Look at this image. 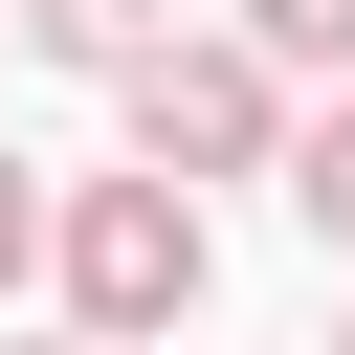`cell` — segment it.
<instances>
[{
  "instance_id": "6da1fadb",
  "label": "cell",
  "mask_w": 355,
  "mask_h": 355,
  "mask_svg": "<svg viewBox=\"0 0 355 355\" xmlns=\"http://www.w3.org/2000/svg\"><path fill=\"white\" fill-rule=\"evenodd\" d=\"M44 266H67V333L155 355V333L200 311V266H222V244H200V200H178V178H67V244H44Z\"/></svg>"
},
{
  "instance_id": "7a4b0ae2",
  "label": "cell",
  "mask_w": 355,
  "mask_h": 355,
  "mask_svg": "<svg viewBox=\"0 0 355 355\" xmlns=\"http://www.w3.org/2000/svg\"><path fill=\"white\" fill-rule=\"evenodd\" d=\"M266 155H288V67H266L244 22L133 67V178H178V200H200V178H266Z\"/></svg>"
},
{
  "instance_id": "3957f363",
  "label": "cell",
  "mask_w": 355,
  "mask_h": 355,
  "mask_svg": "<svg viewBox=\"0 0 355 355\" xmlns=\"http://www.w3.org/2000/svg\"><path fill=\"white\" fill-rule=\"evenodd\" d=\"M288 222H311V244H333V266H355V89H333V111H311V133H288Z\"/></svg>"
},
{
  "instance_id": "277c9868",
  "label": "cell",
  "mask_w": 355,
  "mask_h": 355,
  "mask_svg": "<svg viewBox=\"0 0 355 355\" xmlns=\"http://www.w3.org/2000/svg\"><path fill=\"white\" fill-rule=\"evenodd\" d=\"M22 22H44V44H67V67H111V89H133V67H155V44H178V22H155V0H22Z\"/></svg>"
},
{
  "instance_id": "5b68a950",
  "label": "cell",
  "mask_w": 355,
  "mask_h": 355,
  "mask_svg": "<svg viewBox=\"0 0 355 355\" xmlns=\"http://www.w3.org/2000/svg\"><path fill=\"white\" fill-rule=\"evenodd\" d=\"M244 44L266 67H355V0H244Z\"/></svg>"
},
{
  "instance_id": "8992f818",
  "label": "cell",
  "mask_w": 355,
  "mask_h": 355,
  "mask_svg": "<svg viewBox=\"0 0 355 355\" xmlns=\"http://www.w3.org/2000/svg\"><path fill=\"white\" fill-rule=\"evenodd\" d=\"M44 244H67V200H44V155H0V288H22Z\"/></svg>"
},
{
  "instance_id": "52a82bcc",
  "label": "cell",
  "mask_w": 355,
  "mask_h": 355,
  "mask_svg": "<svg viewBox=\"0 0 355 355\" xmlns=\"http://www.w3.org/2000/svg\"><path fill=\"white\" fill-rule=\"evenodd\" d=\"M22 355H111V333H22Z\"/></svg>"
}]
</instances>
